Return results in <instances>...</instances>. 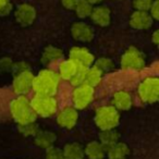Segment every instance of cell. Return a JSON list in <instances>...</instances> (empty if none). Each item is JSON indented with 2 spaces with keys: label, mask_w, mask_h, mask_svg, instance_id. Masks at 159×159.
Returning <instances> with one entry per match:
<instances>
[{
  "label": "cell",
  "mask_w": 159,
  "mask_h": 159,
  "mask_svg": "<svg viewBox=\"0 0 159 159\" xmlns=\"http://www.w3.org/2000/svg\"><path fill=\"white\" fill-rule=\"evenodd\" d=\"M77 69V64L73 60L69 59L66 61H62L59 66V75L63 80H70L73 76Z\"/></svg>",
  "instance_id": "44dd1931"
},
{
  "label": "cell",
  "mask_w": 159,
  "mask_h": 159,
  "mask_svg": "<svg viewBox=\"0 0 159 159\" xmlns=\"http://www.w3.org/2000/svg\"><path fill=\"white\" fill-rule=\"evenodd\" d=\"M95 66L99 69L102 72H109V71H111L115 68V64H113V62L111 61L109 58L102 57V58H99V59L95 62Z\"/></svg>",
  "instance_id": "484cf974"
},
{
  "label": "cell",
  "mask_w": 159,
  "mask_h": 159,
  "mask_svg": "<svg viewBox=\"0 0 159 159\" xmlns=\"http://www.w3.org/2000/svg\"><path fill=\"white\" fill-rule=\"evenodd\" d=\"M154 0H134L133 7L139 11H149Z\"/></svg>",
  "instance_id": "83f0119b"
},
{
  "label": "cell",
  "mask_w": 159,
  "mask_h": 159,
  "mask_svg": "<svg viewBox=\"0 0 159 159\" xmlns=\"http://www.w3.org/2000/svg\"><path fill=\"white\" fill-rule=\"evenodd\" d=\"M64 159H83L84 158V149L77 143H69L64 146L63 150Z\"/></svg>",
  "instance_id": "ac0fdd59"
},
{
  "label": "cell",
  "mask_w": 159,
  "mask_h": 159,
  "mask_svg": "<svg viewBox=\"0 0 159 159\" xmlns=\"http://www.w3.org/2000/svg\"><path fill=\"white\" fill-rule=\"evenodd\" d=\"M63 57V52L57 47H47L44 50V53L42 56V61L44 64H48L50 62L57 61Z\"/></svg>",
  "instance_id": "603a6c76"
},
{
  "label": "cell",
  "mask_w": 159,
  "mask_h": 159,
  "mask_svg": "<svg viewBox=\"0 0 159 159\" xmlns=\"http://www.w3.org/2000/svg\"><path fill=\"white\" fill-rule=\"evenodd\" d=\"M79 1H80V0H61V3H62V6L66 8V9L74 10Z\"/></svg>",
  "instance_id": "4dcf8cb0"
},
{
  "label": "cell",
  "mask_w": 159,
  "mask_h": 159,
  "mask_svg": "<svg viewBox=\"0 0 159 159\" xmlns=\"http://www.w3.org/2000/svg\"><path fill=\"white\" fill-rule=\"evenodd\" d=\"M20 131L25 136H35V134L38 132V126L35 124V122H31L27 124H20Z\"/></svg>",
  "instance_id": "4316f807"
},
{
  "label": "cell",
  "mask_w": 159,
  "mask_h": 159,
  "mask_svg": "<svg viewBox=\"0 0 159 159\" xmlns=\"http://www.w3.org/2000/svg\"><path fill=\"white\" fill-rule=\"evenodd\" d=\"M139 95L145 102H156L159 98L158 77H147L139 84Z\"/></svg>",
  "instance_id": "5b68a950"
},
{
  "label": "cell",
  "mask_w": 159,
  "mask_h": 159,
  "mask_svg": "<svg viewBox=\"0 0 159 159\" xmlns=\"http://www.w3.org/2000/svg\"><path fill=\"white\" fill-rule=\"evenodd\" d=\"M149 14L154 20H158L159 19V1L158 0H154L152 7L149 9Z\"/></svg>",
  "instance_id": "f546056e"
},
{
  "label": "cell",
  "mask_w": 159,
  "mask_h": 159,
  "mask_svg": "<svg viewBox=\"0 0 159 159\" xmlns=\"http://www.w3.org/2000/svg\"><path fill=\"white\" fill-rule=\"evenodd\" d=\"M89 68H85V66H77V69L75 71V73L73 74V76L71 77L69 81L71 82V84L73 86H80L85 83V75H86V71Z\"/></svg>",
  "instance_id": "d4e9b609"
},
{
  "label": "cell",
  "mask_w": 159,
  "mask_h": 159,
  "mask_svg": "<svg viewBox=\"0 0 159 159\" xmlns=\"http://www.w3.org/2000/svg\"><path fill=\"white\" fill-rule=\"evenodd\" d=\"M70 59L73 60L77 66L89 68L95 61L94 56L84 47H73L70 50Z\"/></svg>",
  "instance_id": "9c48e42d"
},
{
  "label": "cell",
  "mask_w": 159,
  "mask_h": 159,
  "mask_svg": "<svg viewBox=\"0 0 159 159\" xmlns=\"http://www.w3.org/2000/svg\"><path fill=\"white\" fill-rule=\"evenodd\" d=\"M121 66L125 70H141L145 66V56L136 47H130L122 56Z\"/></svg>",
  "instance_id": "8992f818"
},
{
  "label": "cell",
  "mask_w": 159,
  "mask_h": 159,
  "mask_svg": "<svg viewBox=\"0 0 159 159\" xmlns=\"http://www.w3.org/2000/svg\"><path fill=\"white\" fill-rule=\"evenodd\" d=\"M10 112L19 124H27L36 121V112L25 96L20 95L10 104Z\"/></svg>",
  "instance_id": "7a4b0ae2"
},
{
  "label": "cell",
  "mask_w": 159,
  "mask_h": 159,
  "mask_svg": "<svg viewBox=\"0 0 159 159\" xmlns=\"http://www.w3.org/2000/svg\"><path fill=\"white\" fill-rule=\"evenodd\" d=\"M102 72L96 66L93 68H89L86 71V75H85V84L89 85L92 87L97 86L102 81Z\"/></svg>",
  "instance_id": "7402d4cb"
},
{
  "label": "cell",
  "mask_w": 159,
  "mask_h": 159,
  "mask_svg": "<svg viewBox=\"0 0 159 159\" xmlns=\"http://www.w3.org/2000/svg\"><path fill=\"white\" fill-rule=\"evenodd\" d=\"M77 118H79V115H77V111L75 110V108L66 107V108H63L58 113L57 121L63 128L72 129L76 124Z\"/></svg>",
  "instance_id": "4fadbf2b"
},
{
  "label": "cell",
  "mask_w": 159,
  "mask_h": 159,
  "mask_svg": "<svg viewBox=\"0 0 159 159\" xmlns=\"http://www.w3.org/2000/svg\"><path fill=\"white\" fill-rule=\"evenodd\" d=\"M57 139L55 133L49 132V131H44V132H37L35 134V143L37 146L42 148H48L53 145V143Z\"/></svg>",
  "instance_id": "d6986e66"
},
{
  "label": "cell",
  "mask_w": 159,
  "mask_h": 159,
  "mask_svg": "<svg viewBox=\"0 0 159 159\" xmlns=\"http://www.w3.org/2000/svg\"><path fill=\"white\" fill-rule=\"evenodd\" d=\"M84 154L89 159H104L106 156V150L100 142H91L86 145Z\"/></svg>",
  "instance_id": "2e32d148"
},
{
  "label": "cell",
  "mask_w": 159,
  "mask_h": 159,
  "mask_svg": "<svg viewBox=\"0 0 159 159\" xmlns=\"http://www.w3.org/2000/svg\"><path fill=\"white\" fill-rule=\"evenodd\" d=\"M74 10L79 18L81 19L89 18V16H91V13L93 11V5L87 2L86 0H80Z\"/></svg>",
  "instance_id": "cb8c5ba5"
},
{
  "label": "cell",
  "mask_w": 159,
  "mask_h": 159,
  "mask_svg": "<svg viewBox=\"0 0 159 159\" xmlns=\"http://www.w3.org/2000/svg\"><path fill=\"white\" fill-rule=\"evenodd\" d=\"M30 102L36 115H39L42 117H50L55 115L58 108L57 100L53 98V96L36 94Z\"/></svg>",
  "instance_id": "277c9868"
},
{
  "label": "cell",
  "mask_w": 159,
  "mask_h": 159,
  "mask_svg": "<svg viewBox=\"0 0 159 159\" xmlns=\"http://www.w3.org/2000/svg\"><path fill=\"white\" fill-rule=\"evenodd\" d=\"M91 18L92 21L95 23L98 26H108L110 24L111 21V12L109 10V8L107 7H97V8H93V11L91 13Z\"/></svg>",
  "instance_id": "5bb4252c"
},
{
  "label": "cell",
  "mask_w": 159,
  "mask_h": 159,
  "mask_svg": "<svg viewBox=\"0 0 159 159\" xmlns=\"http://www.w3.org/2000/svg\"><path fill=\"white\" fill-rule=\"evenodd\" d=\"M152 21L154 19L148 13V11L136 10L131 16L130 25L135 30H147L152 25Z\"/></svg>",
  "instance_id": "7c38bea8"
},
{
  "label": "cell",
  "mask_w": 159,
  "mask_h": 159,
  "mask_svg": "<svg viewBox=\"0 0 159 159\" xmlns=\"http://www.w3.org/2000/svg\"><path fill=\"white\" fill-rule=\"evenodd\" d=\"M129 147L124 143H115L106 149V154L108 155L109 159H125L129 155Z\"/></svg>",
  "instance_id": "e0dca14e"
},
{
  "label": "cell",
  "mask_w": 159,
  "mask_h": 159,
  "mask_svg": "<svg viewBox=\"0 0 159 159\" xmlns=\"http://www.w3.org/2000/svg\"><path fill=\"white\" fill-rule=\"evenodd\" d=\"M71 35L75 40L89 43L92 42L94 38V30L86 23L75 22L71 26Z\"/></svg>",
  "instance_id": "30bf717a"
},
{
  "label": "cell",
  "mask_w": 159,
  "mask_h": 159,
  "mask_svg": "<svg viewBox=\"0 0 159 159\" xmlns=\"http://www.w3.org/2000/svg\"><path fill=\"white\" fill-rule=\"evenodd\" d=\"M46 159H64L63 152H62V150H60L59 148L50 146V147L47 148Z\"/></svg>",
  "instance_id": "f1b7e54d"
},
{
  "label": "cell",
  "mask_w": 159,
  "mask_h": 159,
  "mask_svg": "<svg viewBox=\"0 0 159 159\" xmlns=\"http://www.w3.org/2000/svg\"><path fill=\"white\" fill-rule=\"evenodd\" d=\"M120 116L118 110L112 106H102L96 110L95 123L100 130L115 129L119 124Z\"/></svg>",
  "instance_id": "3957f363"
},
{
  "label": "cell",
  "mask_w": 159,
  "mask_h": 159,
  "mask_svg": "<svg viewBox=\"0 0 159 159\" xmlns=\"http://www.w3.org/2000/svg\"><path fill=\"white\" fill-rule=\"evenodd\" d=\"M99 139H100V143H102V145L104 146L105 150H106L111 145L117 143L118 139H119V134L113 129H110V130H102Z\"/></svg>",
  "instance_id": "ffe728a7"
},
{
  "label": "cell",
  "mask_w": 159,
  "mask_h": 159,
  "mask_svg": "<svg viewBox=\"0 0 159 159\" xmlns=\"http://www.w3.org/2000/svg\"><path fill=\"white\" fill-rule=\"evenodd\" d=\"M86 1L91 3V5H97V3L102 2V0H86Z\"/></svg>",
  "instance_id": "d6a6232c"
},
{
  "label": "cell",
  "mask_w": 159,
  "mask_h": 159,
  "mask_svg": "<svg viewBox=\"0 0 159 159\" xmlns=\"http://www.w3.org/2000/svg\"><path fill=\"white\" fill-rule=\"evenodd\" d=\"M112 102L116 109L120 110H129L132 106V96L125 91H120L113 95Z\"/></svg>",
  "instance_id": "9a60e30c"
},
{
  "label": "cell",
  "mask_w": 159,
  "mask_h": 159,
  "mask_svg": "<svg viewBox=\"0 0 159 159\" xmlns=\"http://www.w3.org/2000/svg\"><path fill=\"white\" fill-rule=\"evenodd\" d=\"M59 75L51 70H43L37 76H34L33 87L36 94L53 96L59 86Z\"/></svg>",
  "instance_id": "6da1fadb"
},
{
  "label": "cell",
  "mask_w": 159,
  "mask_h": 159,
  "mask_svg": "<svg viewBox=\"0 0 159 159\" xmlns=\"http://www.w3.org/2000/svg\"><path fill=\"white\" fill-rule=\"evenodd\" d=\"M34 75L29 70H23L16 75L13 81V89L18 95H25L33 87Z\"/></svg>",
  "instance_id": "ba28073f"
},
{
  "label": "cell",
  "mask_w": 159,
  "mask_h": 159,
  "mask_svg": "<svg viewBox=\"0 0 159 159\" xmlns=\"http://www.w3.org/2000/svg\"><path fill=\"white\" fill-rule=\"evenodd\" d=\"M152 42H154L155 45L159 44V32L158 31H155V33L152 34Z\"/></svg>",
  "instance_id": "1f68e13d"
},
{
  "label": "cell",
  "mask_w": 159,
  "mask_h": 159,
  "mask_svg": "<svg viewBox=\"0 0 159 159\" xmlns=\"http://www.w3.org/2000/svg\"><path fill=\"white\" fill-rule=\"evenodd\" d=\"M36 16H37V13H36L35 8L31 5H27V3H23V5L19 6L16 11V21L19 24L23 25V26L31 25L35 21Z\"/></svg>",
  "instance_id": "8fae6325"
},
{
  "label": "cell",
  "mask_w": 159,
  "mask_h": 159,
  "mask_svg": "<svg viewBox=\"0 0 159 159\" xmlns=\"http://www.w3.org/2000/svg\"><path fill=\"white\" fill-rule=\"evenodd\" d=\"M7 3H8V0H0V10L2 9Z\"/></svg>",
  "instance_id": "836d02e7"
},
{
  "label": "cell",
  "mask_w": 159,
  "mask_h": 159,
  "mask_svg": "<svg viewBox=\"0 0 159 159\" xmlns=\"http://www.w3.org/2000/svg\"><path fill=\"white\" fill-rule=\"evenodd\" d=\"M73 104L75 108L84 109L93 102L94 99V87L87 84H82L76 86L72 95Z\"/></svg>",
  "instance_id": "52a82bcc"
}]
</instances>
